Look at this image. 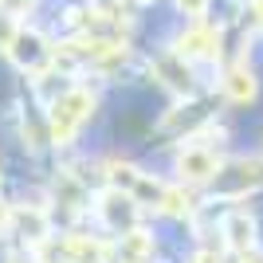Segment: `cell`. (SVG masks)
Returning <instances> with one entry per match:
<instances>
[{"label":"cell","instance_id":"cell-1","mask_svg":"<svg viewBox=\"0 0 263 263\" xmlns=\"http://www.w3.org/2000/svg\"><path fill=\"white\" fill-rule=\"evenodd\" d=\"M90 110H95V95H90L87 87H71V90H63V95L51 102V114H47L51 138H55L59 145L71 142V138L79 134V126L90 118Z\"/></svg>","mask_w":263,"mask_h":263},{"label":"cell","instance_id":"cell-2","mask_svg":"<svg viewBox=\"0 0 263 263\" xmlns=\"http://www.w3.org/2000/svg\"><path fill=\"white\" fill-rule=\"evenodd\" d=\"M114 181L130 189L134 200L157 204V209H165V212H181V197H177L173 189H165V185H157V181H149V177H142L138 169H114Z\"/></svg>","mask_w":263,"mask_h":263},{"label":"cell","instance_id":"cell-3","mask_svg":"<svg viewBox=\"0 0 263 263\" xmlns=\"http://www.w3.org/2000/svg\"><path fill=\"white\" fill-rule=\"evenodd\" d=\"M8 55H12V63L20 67V71H28V75H44L47 67L55 63V51L44 44V35L24 32V28H20V35H16V44L8 47Z\"/></svg>","mask_w":263,"mask_h":263},{"label":"cell","instance_id":"cell-4","mask_svg":"<svg viewBox=\"0 0 263 263\" xmlns=\"http://www.w3.org/2000/svg\"><path fill=\"white\" fill-rule=\"evenodd\" d=\"M102 216H106L110 228L118 232H130L134 224H138V200L130 197V193H122V189H114V193H102Z\"/></svg>","mask_w":263,"mask_h":263},{"label":"cell","instance_id":"cell-5","mask_svg":"<svg viewBox=\"0 0 263 263\" xmlns=\"http://www.w3.org/2000/svg\"><path fill=\"white\" fill-rule=\"evenodd\" d=\"M177 169H181V177H189V181H209V177L220 173V157L212 154V149L193 145V149H185V154L177 157Z\"/></svg>","mask_w":263,"mask_h":263},{"label":"cell","instance_id":"cell-6","mask_svg":"<svg viewBox=\"0 0 263 263\" xmlns=\"http://www.w3.org/2000/svg\"><path fill=\"white\" fill-rule=\"evenodd\" d=\"M181 59H185L181 51H177V55H173V51H169V55H157L154 71L161 75L165 87H173V90H181V95H185V90H193V75H189V67H181Z\"/></svg>","mask_w":263,"mask_h":263},{"label":"cell","instance_id":"cell-7","mask_svg":"<svg viewBox=\"0 0 263 263\" xmlns=\"http://www.w3.org/2000/svg\"><path fill=\"white\" fill-rule=\"evenodd\" d=\"M224 90H228V99L232 102H252L255 99V75L248 71V67H232L228 79H224Z\"/></svg>","mask_w":263,"mask_h":263},{"label":"cell","instance_id":"cell-8","mask_svg":"<svg viewBox=\"0 0 263 263\" xmlns=\"http://www.w3.org/2000/svg\"><path fill=\"white\" fill-rule=\"evenodd\" d=\"M181 55H216V32L209 28H189L181 35Z\"/></svg>","mask_w":263,"mask_h":263},{"label":"cell","instance_id":"cell-9","mask_svg":"<svg viewBox=\"0 0 263 263\" xmlns=\"http://www.w3.org/2000/svg\"><path fill=\"white\" fill-rule=\"evenodd\" d=\"M224 232H228L232 248H248V243H252V220H248V212H232Z\"/></svg>","mask_w":263,"mask_h":263},{"label":"cell","instance_id":"cell-10","mask_svg":"<svg viewBox=\"0 0 263 263\" xmlns=\"http://www.w3.org/2000/svg\"><path fill=\"white\" fill-rule=\"evenodd\" d=\"M16 35H20L16 16H12V12H0V51H8V47L16 44Z\"/></svg>","mask_w":263,"mask_h":263},{"label":"cell","instance_id":"cell-11","mask_svg":"<svg viewBox=\"0 0 263 263\" xmlns=\"http://www.w3.org/2000/svg\"><path fill=\"white\" fill-rule=\"evenodd\" d=\"M177 8L185 12L189 20H200V16L209 12V0H177Z\"/></svg>","mask_w":263,"mask_h":263},{"label":"cell","instance_id":"cell-12","mask_svg":"<svg viewBox=\"0 0 263 263\" xmlns=\"http://www.w3.org/2000/svg\"><path fill=\"white\" fill-rule=\"evenodd\" d=\"M134 4H149V0H134Z\"/></svg>","mask_w":263,"mask_h":263}]
</instances>
